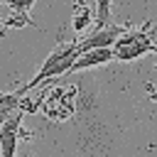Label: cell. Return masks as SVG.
<instances>
[{"instance_id":"6da1fadb","label":"cell","mask_w":157,"mask_h":157,"mask_svg":"<svg viewBox=\"0 0 157 157\" xmlns=\"http://www.w3.org/2000/svg\"><path fill=\"white\" fill-rule=\"evenodd\" d=\"M76 54H78V52H76V39H74V42H61V44H56V47L49 52V56L42 61V66H39V71L34 74V78L22 86V91L27 93V91H32V88H37V86H54L56 78L66 76V71H69V66H71V61H74Z\"/></svg>"},{"instance_id":"7a4b0ae2","label":"cell","mask_w":157,"mask_h":157,"mask_svg":"<svg viewBox=\"0 0 157 157\" xmlns=\"http://www.w3.org/2000/svg\"><path fill=\"white\" fill-rule=\"evenodd\" d=\"M110 49H113V59H118V61H132V59H140L145 54H152L155 52L152 20H147L137 29L125 27V32L118 34V39L110 44Z\"/></svg>"},{"instance_id":"3957f363","label":"cell","mask_w":157,"mask_h":157,"mask_svg":"<svg viewBox=\"0 0 157 157\" xmlns=\"http://www.w3.org/2000/svg\"><path fill=\"white\" fill-rule=\"evenodd\" d=\"M20 132H22V113L12 110L2 123H0V155L2 157H12L20 142Z\"/></svg>"},{"instance_id":"277c9868","label":"cell","mask_w":157,"mask_h":157,"mask_svg":"<svg viewBox=\"0 0 157 157\" xmlns=\"http://www.w3.org/2000/svg\"><path fill=\"white\" fill-rule=\"evenodd\" d=\"M108 61H113V49H110V47H93V49H83V52H78V54L74 56V61H71V66H69L66 76H69V74H76V71H86V69L103 66V64H108Z\"/></svg>"},{"instance_id":"5b68a950","label":"cell","mask_w":157,"mask_h":157,"mask_svg":"<svg viewBox=\"0 0 157 157\" xmlns=\"http://www.w3.org/2000/svg\"><path fill=\"white\" fill-rule=\"evenodd\" d=\"M22 98H25V91H22V88L10 91V93H0V123H2L12 110H17V108H20Z\"/></svg>"},{"instance_id":"8992f818","label":"cell","mask_w":157,"mask_h":157,"mask_svg":"<svg viewBox=\"0 0 157 157\" xmlns=\"http://www.w3.org/2000/svg\"><path fill=\"white\" fill-rule=\"evenodd\" d=\"M91 25H93V10H91L88 5H83V2H81V10H78V12H74L71 27H74V32H76V34H83Z\"/></svg>"},{"instance_id":"52a82bcc","label":"cell","mask_w":157,"mask_h":157,"mask_svg":"<svg viewBox=\"0 0 157 157\" xmlns=\"http://www.w3.org/2000/svg\"><path fill=\"white\" fill-rule=\"evenodd\" d=\"M110 12H113V0H96V12H93V22L98 25H108L110 22Z\"/></svg>"},{"instance_id":"ba28073f","label":"cell","mask_w":157,"mask_h":157,"mask_svg":"<svg viewBox=\"0 0 157 157\" xmlns=\"http://www.w3.org/2000/svg\"><path fill=\"white\" fill-rule=\"evenodd\" d=\"M34 2H37V0H5V5H7L12 12L22 15V17H27V12H29V7H32Z\"/></svg>"},{"instance_id":"9c48e42d","label":"cell","mask_w":157,"mask_h":157,"mask_svg":"<svg viewBox=\"0 0 157 157\" xmlns=\"http://www.w3.org/2000/svg\"><path fill=\"white\" fill-rule=\"evenodd\" d=\"M0 2H5V0H0Z\"/></svg>"}]
</instances>
